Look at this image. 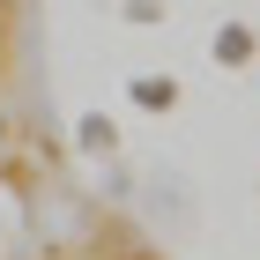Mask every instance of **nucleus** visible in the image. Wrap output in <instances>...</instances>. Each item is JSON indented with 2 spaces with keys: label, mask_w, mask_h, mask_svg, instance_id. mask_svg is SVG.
<instances>
[{
  "label": "nucleus",
  "mask_w": 260,
  "mask_h": 260,
  "mask_svg": "<svg viewBox=\"0 0 260 260\" xmlns=\"http://www.w3.org/2000/svg\"><path fill=\"white\" fill-rule=\"evenodd\" d=\"M171 97H179V89H171V82H156V75L134 82V104H171Z\"/></svg>",
  "instance_id": "nucleus-2"
},
{
  "label": "nucleus",
  "mask_w": 260,
  "mask_h": 260,
  "mask_svg": "<svg viewBox=\"0 0 260 260\" xmlns=\"http://www.w3.org/2000/svg\"><path fill=\"white\" fill-rule=\"evenodd\" d=\"M216 60H253V30H245V22L216 30Z\"/></svg>",
  "instance_id": "nucleus-1"
},
{
  "label": "nucleus",
  "mask_w": 260,
  "mask_h": 260,
  "mask_svg": "<svg viewBox=\"0 0 260 260\" xmlns=\"http://www.w3.org/2000/svg\"><path fill=\"white\" fill-rule=\"evenodd\" d=\"M0 8H8V0H0Z\"/></svg>",
  "instance_id": "nucleus-3"
}]
</instances>
